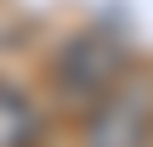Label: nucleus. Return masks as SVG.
<instances>
[{
    "label": "nucleus",
    "instance_id": "obj_2",
    "mask_svg": "<svg viewBox=\"0 0 153 147\" xmlns=\"http://www.w3.org/2000/svg\"><path fill=\"white\" fill-rule=\"evenodd\" d=\"M153 142V91L136 79H119L102 102L85 108L79 147H148Z\"/></svg>",
    "mask_w": 153,
    "mask_h": 147
},
{
    "label": "nucleus",
    "instance_id": "obj_1",
    "mask_svg": "<svg viewBox=\"0 0 153 147\" xmlns=\"http://www.w3.org/2000/svg\"><path fill=\"white\" fill-rule=\"evenodd\" d=\"M125 74H131V45H125L119 34H108V28H85V34H74V40L57 51V62H51L57 96H62L68 108H91V102H102Z\"/></svg>",
    "mask_w": 153,
    "mask_h": 147
},
{
    "label": "nucleus",
    "instance_id": "obj_3",
    "mask_svg": "<svg viewBox=\"0 0 153 147\" xmlns=\"http://www.w3.org/2000/svg\"><path fill=\"white\" fill-rule=\"evenodd\" d=\"M40 142H45V113H40V102H34L23 85L0 79V147H40Z\"/></svg>",
    "mask_w": 153,
    "mask_h": 147
}]
</instances>
